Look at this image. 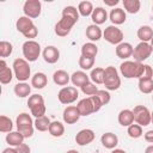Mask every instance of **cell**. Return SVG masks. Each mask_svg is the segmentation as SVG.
Returning <instances> with one entry per match:
<instances>
[{
  "instance_id": "obj_1",
  "label": "cell",
  "mask_w": 153,
  "mask_h": 153,
  "mask_svg": "<svg viewBox=\"0 0 153 153\" xmlns=\"http://www.w3.org/2000/svg\"><path fill=\"white\" fill-rule=\"evenodd\" d=\"M79 12L74 6H66L62 10L61 19L55 24V33L60 37L69 35L72 27L79 20Z\"/></svg>"
},
{
  "instance_id": "obj_2",
  "label": "cell",
  "mask_w": 153,
  "mask_h": 153,
  "mask_svg": "<svg viewBox=\"0 0 153 153\" xmlns=\"http://www.w3.org/2000/svg\"><path fill=\"white\" fill-rule=\"evenodd\" d=\"M121 74L127 79H140L145 73V65L136 61H124L120 66Z\"/></svg>"
},
{
  "instance_id": "obj_3",
  "label": "cell",
  "mask_w": 153,
  "mask_h": 153,
  "mask_svg": "<svg viewBox=\"0 0 153 153\" xmlns=\"http://www.w3.org/2000/svg\"><path fill=\"white\" fill-rule=\"evenodd\" d=\"M16 29L20 33H23L24 37L30 38V39L31 38H36L37 35H38V30L35 26L32 19H30L26 16H22V17H19L17 19V22H16Z\"/></svg>"
},
{
  "instance_id": "obj_4",
  "label": "cell",
  "mask_w": 153,
  "mask_h": 153,
  "mask_svg": "<svg viewBox=\"0 0 153 153\" xmlns=\"http://www.w3.org/2000/svg\"><path fill=\"white\" fill-rule=\"evenodd\" d=\"M16 124H17V130L23 134V136L25 139L31 137L33 135V128H35V123L32 122V118L29 114L26 112H22L17 116L16 120Z\"/></svg>"
},
{
  "instance_id": "obj_5",
  "label": "cell",
  "mask_w": 153,
  "mask_h": 153,
  "mask_svg": "<svg viewBox=\"0 0 153 153\" xmlns=\"http://www.w3.org/2000/svg\"><path fill=\"white\" fill-rule=\"evenodd\" d=\"M13 73L19 82H25L31 76V68L25 59H16L13 61Z\"/></svg>"
},
{
  "instance_id": "obj_6",
  "label": "cell",
  "mask_w": 153,
  "mask_h": 153,
  "mask_svg": "<svg viewBox=\"0 0 153 153\" xmlns=\"http://www.w3.org/2000/svg\"><path fill=\"white\" fill-rule=\"evenodd\" d=\"M104 86L108 91H116L121 86V78L114 66L104 68Z\"/></svg>"
},
{
  "instance_id": "obj_7",
  "label": "cell",
  "mask_w": 153,
  "mask_h": 153,
  "mask_svg": "<svg viewBox=\"0 0 153 153\" xmlns=\"http://www.w3.org/2000/svg\"><path fill=\"white\" fill-rule=\"evenodd\" d=\"M27 106L31 111V115L35 116L36 118L45 116L47 108H45V104H44V99L41 94H37V93L31 94L27 99Z\"/></svg>"
},
{
  "instance_id": "obj_8",
  "label": "cell",
  "mask_w": 153,
  "mask_h": 153,
  "mask_svg": "<svg viewBox=\"0 0 153 153\" xmlns=\"http://www.w3.org/2000/svg\"><path fill=\"white\" fill-rule=\"evenodd\" d=\"M22 49H23V55L27 62H35L39 57L41 45L38 42L33 39H27L26 42H24Z\"/></svg>"
},
{
  "instance_id": "obj_9",
  "label": "cell",
  "mask_w": 153,
  "mask_h": 153,
  "mask_svg": "<svg viewBox=\"0 0 153 153\" xmlns=\"http://www.w3.org/2000/svg\"><path fill=\"white\" fill-rule=\"evenodd\" d=\"M103 37L106 42H109L110 44H116L118 45L120 43H122L123 41V32L121 29H118L115 25H109L105 27V30L103 31Z\"/></svg>"
},
{
  "instance_id": "obj_10",
  "label": "cell",
  "mask_w": 153,
  "mask_h": 153,
  "mask_svg": "<svg viewBox=\"0 0 153 153\" xmlns=\"http://www.w3.org/2000/svg\"><path fill=\"white\" fill-rule=\"evenodd\" d=\"M78 97L79 92L74 86H65L57 93V98L61 104H72L78 99Z\"/></svg>"
},
{
  "instance_id": "obj_11",
  "label": "cell",
  "mask_w": 153,
  "mask_h": 153,
  "mask_svg": "<svg viewBox=\"0 0 153 153\" xmlns=\"http://www.w3.org/2000/svg\"><path fill=\"white\" fill-rule=\"evenodd\" d=\"M133 115L134 122H136L141 127H146L151 123V111L143 105H136L133 109Z\"/></svg>"
},
{
  "instance_id": "obj_12",
  "label": "cell",
  "mask_w": 153,
  "mask_h": 153,
  "mask_svg": "<svg viewBox=\"0 0 153 153\" xmlns=\"http://www.w3.org/2000/svg\"><path fill=\"white\" fill-rule=\"evenodd\" d=\"M42 4L39 0H26L23 5V12L24 16L29 17L30 19L38 18L41 14Z\"/></svg>"
},
{
  "instance_id": "obj_13",
  "label": "cell",
  "mask_w": 153,
  "mask_h": 153,
  "mask_svg": "<svg viewBox=\"0 0 153 153\" xmlns=\"http://www.w3.org/2000/svg\"><path fill=\"white\" fill-rule=\"evenodd\" d=\"M151 54H152V48H151L149 43H147V42H140L134 48L133 57H134V61L142 63L145 60H147L151 56Z\"/></svg>"
},
{
  "instance_id": "obj_14",
  "label": "cell",
  "mask_w": 153,
  "mask_h": 153,
  "mask_svg": "<svg viewBox=\"0 0 153 153\" xmlns=\"http://www.w3.org/2000/svg\"><path fill=\"white\" fill-rule=\"evenodd\" d=\"M96 137V134L92 129H81L80 131L76 133L75 135V142L79 146H87L90 145Z\"/></svg>"
},
{
  "instance_id": "obj_15",
  "label": "cell",
  "mask_w": 153,
  "mask_h": 153,
  "mask_svg": "<svg viewBox=\"0 0 153 153\" xmlns=\"http://www.w3.org/2000/svg\"><path fill=\"white\" fill-rule=\"evenodd\" d=\"M76 108L80 112V116H88V115L96 112V108H94V104H93V100L91 97L79 100V103L76 104Z\"/></svg>"
},
{
  "instance_id": "obj_16",
  "label": "cell",
  "mask_w": 153,
  "mask_h": 153,
  "mask_svg": "<svg viewBox=\"0 0 153 153\" xmlns=\"http://www.w3.org/2000/svg\"><path fill=\"white\" fill-rule=\"evenodd\" d=\"M62 118L65 121V123L67 124H74L79 121L80 118V112L78 110L76 106L74 105H69L67 106L65 110H63V114H62Z\"/></svg>"
},
{
  "instance_id": "obj_17",
  "label": "cell",
  "mask_w": 153,
  "mask_h": 153,
  "mask_svg": "<svg viewBox=\"0 0 153 153\" xmlns=\"http://www.w3.org/2000/svg\"><path fill=\"white\" fill-rule=\"evenodd\" d=\"M42 55H43L44 61H45L47 63H50V65L56 63V62L59 61V59H60V51H59V49H57L56 47H54V45H48V47H45V48L43 49Z\"/></svg>"
},
{
  "instance_id": "obj_18",
  "label": "cell",
  "mask_w": 153,
  "mask_h": 153,
  "mask_svg": "<svg viewBox=\"0 0 153 153\" xmlns=\"http://www.w3.org/2000/svg\"><path fill=\"white\" fill-rule=\"evenodd\" d=\"M12 79H13V72L7 66L5 60L2 59L0 61V82L2 85H7V84H10L12 81Z\"/></svg>"
},
{
  "instance_id": "obj_19",
  "label": "cell",
  "mask_w": 153,
  "mask_h": 153,
  "mask_svg": "<svg viewBox=\"0 0 153 153\" xmlns=\"http://www.w3.org/2000/svg\"><path fill=\"white\" fill-rule=\"evenodd\" d=\"M109 19L111 20V23L116 26V25H121L126 22L127 19V14H126V11L123 8H112L109 13Z\"/></svg>"
},
{
  "instance_id": "obj_20",
  "label": "cell",
  "mask_w": 153,
  "mask_h": 153,
  "mask_svg": "<svg viewBox=\"0 0 153 153\" xmlns=\"http://www.w3.org/2000/svg\"><path fill=\"white\" fill-rule=\"evenodd\" d=\"M115 51H116L117 57L126 60V59L133 56L134 48H133V45H131L130 43H128V42H122V43H120V44L116 47V50H115Z\"/></svg>"
},
{
  "instance_id": "obj_21",
  "label": "cell",
  "mask_w": 153,
  "mask_h": 153,
  "mask_svg": "<svg viewBox=\"0 0 153 153\" xmlns=\"http://www.w3.org/2000/svg\"><path fill=\"white\" fill-rule=\"evenodd\" d=\"M102 145L108 149H115V147L118 143V137L114 133H104L100 137Z\"/></svg>"
},
{
  "instance_id": "obj_22",
  "label": "cell",
  "mask_w": 153,
  "mask_h": 153,
  "mask_svg": "<svg viewBox=\"0 0 153 153\" xmlns=\"http://www.w3.org/2000/svg\"><path fill=\"white\" fill-rule=\"evenodd\" d=\"M53 81L59 86H66L71 81V75L63 69H57L53 74Z\"/></svg>"
},
{
  "instance_id": "obj_23",
  "label": "cell",
  "mask_w": 153,
  "mask_h": 153,
  "mask_svg": "<svg viewBox=\"0 0 153 153\" xmlns=\"http://www.w3.org/2000/svg\"><path fill=\"white\" fill-rule=\"evenodd\" d=\"M139 90L145 94L153 93V76H141L139 79Z\"/></svg>"
},
{
  "instance_id": "obj_24",
  "label": "cell",
  "mask_w": 153,
  "mask_h": 153,
  "mask_svg": "<svg viewBox=\"0 0 153 153\" xmlns=\"http://www.w3.org/2000/svg\"><path fill=\"white\" fill-rule=\"evenodd\" d=\"M103 36V31L102 29L96 25V24H91L86 27V37L91 41V42H96V41H99Z\"/></svg>"
},
{
  "instance_id": "obj_25",
  "label": "cell",
  "mask_w": 153,
  "mask_h": 153,
  "mask_svg": "<svg viewBox=\"0 0 153 153\" xmlns=\"http://www.w3.org/2000/svg\"><path fill=\"white\" fill-rule=\"evenodd\" d=\"M71 81H72L73 86L81 87L82 85H85L86 82L90 81V76L85 72H82V71H76V72H74L71 75Z\"/></svg>"
},
{
  "instance_id": "obj_26",
  "label": "cell",
  "mask_w": 153,
  "mask_h": 153,
  "mask_svg": "<svg viewBox=\"0 0 153 153\" xmlns=\"http://www.w3.org/2000/svg\"><path fill=\"white\" fill-rule=\"evenodd\" d=\"M48 84V78L44 73L42 72H38V73H35L32 76H31V86L37 88V90H41L43 87H45Z\"/></svg>"
},
{
  "instance_id": "obj_27",
  "label": "cell",
  "mask_w": 153,
  "mask_h": 153,
  "mask_svg": "<svg viewBox=\"0 0 153 153\" xmlns=\"http://www.w3.org/2000/svg\"><path fill=\"white\" fill-rule=\"evenodd\" d=\"M118 123L123 127H129L130 124H133L134 123L133 110H129V109L121 110L118 114Z\"/></svg>"
},
{
  "instance_id": "obj_28",
  "label": "cell",
  "mask_w": 153,
  "mask_h": 153,
  "mask_svg": "<svg viewBox=\"0 0 153 153\" xmlns=\"http://www.w3.org/2000/svg\"><path fill=\"white\" fill-rule=\"evenodd\" d=\"M91 19L93 22V24L96 25H100L103 23H105V20L108 19V12L105 8L103 7H96L93 10V13L91 16Z\"/></svg>"
},
{
  "instance_id": "obj_29",
  "label": "cell",
  "mask_w": 153,
  "mask_h": 153,
  "mask_svg": "<svg viewBox=\"0 0 153 153\" xmlns=\"http://www.w3.org/2000/svg\"><path fill=\"white\" fill-rule=\"evenodd\" d=\"M137 38L141 41V42H151V39L153 38V29L148 25H142L137 29Z\"/></svg>"
},
{
  "instance_id": "obj_30",
  "label": "cell",
  "mask_w": 153,
  "mask_h": 153,
  "mask_svg": "<svg viewBox=\"0 0 153 153\" xmlns=\"http://www.w3.org/2000/svg\"><path fill=\"white\" fill-rule=\"evenodd\" d=\"M24 139L25 137L23 136V134H20L18 130L17 131H11L6 135V142L10 146H13V147H18L22 143H24Z\"/></svg>"
},
{
  "instance_id": "obj_31",
  "label": "cell",
  "mask_w": 153,
  "mask_h": 153,
  "mask_svg": "<svg viewBox=\"0 0 153 153\" xmlns=\"http://www.w3.org/2000/svg\"><path fill=\"white\" fill-rule=\"evenodd\" d=\"M97 54H98V47L93 42H88V43L82 44V47H81V55L82 56L94 59Z\"/></svg>"
},
{
  "instance_id": "obj_32",
  "label": "cell",
  "mask_w": 153,
  "mask_h": 153,
  "mask_svg": "<svg viewBox=\"0 0 153 153\" xmlns=\"http://www.w3.org/2000/svg\"><path fill=\"white\" fill-rule=\"evenodd\" d=\"M14 93L19 98L29 97V94L31 93V86L26 82H18L14 85Z\"/></svg>"
},
{
  "instance_id": "obj_33",
  "label": "cell",
  "mask_w": 153,
  "mask_h": 153,
  "mask_svg": "<svg viewBox=\"0 0 153 153\" xmlns=\"http://www.w3.org/2000/svg\"><path fill=\"white\" fill-rule=\"evenodd\" d=\"M93 5L91 1H80L79 5H78V12L80 16L82 17H88V16H92L93 13Z\"/></svg>"
},
{
  "instance_id": "obj_34",
  "label": "cell",
  "mask_w": 153,
  "mask_h": 153,
  "mask_svg": "<svg viewBox=\"0 0 153 153\" xmlns=\"http://www.w3.org/2000/svg\"><path fill=\"white\" fill-rule=\"evenodd\" d=\"M48 131L54 137H61L65 134V126L59 121H54V122L50 123V127H49Z\"/></svg>"
},
{
  "instance_id": "obj_35",
  "label": "cell",
  "mask_w": 153,
  "mask_h": 153,
  "mask_svg": "<svg viewBox=\"0 0 153 153\" xmlns=\"http://www.w3.org/2000/svg\"><path fill=\"white\" fill-rule=\"evenodd\" d=\"M123 6L128 13L135 14L140 11L141 2H140V0H123Z\"/></svg>"
},
{
  "instance_id": "obj_36",
  "label": "cell",
  "mask_w": 153,
  "mask_h": 153,
  "mask_svg": "<svg viewBox=\"0 0 153 153\" xmlns=\"http://www.w3.org/2000/svg\"><path fill=\"white\" fill-rule=\"evenodd\" d=\"M90 79L97 84V85H100V84H104V68L102 67H96L91 71V74H90Z\"/></svg>"
},
{
  "instance_id": "obj_37",
  "label": "cell",
  "mask_w": 153,
  "mask_h": 153,
  "mask_svg": "<svg viewBox=\"0 0 153 153\" xmlns=\"http://www.w3.org/2000/svg\"><path fill=\"white\" fill-rule=\"evenodd\" d=\"M35 128L38 130V131H47L49 130V127H50V120L49 117L47 116H42V117H38L35 120Z\"/></svg>"
},
{
  "instance_id": "obj_38",
  "label": "cell",
  "mask_w": 153,
  "mask_h": 153,
  "mask_svg": "<svg viewBox=\"0 0 153 153\" xmlns=\"http://www.w3.org/2000/svg\"><path fill=\"white\" fill-rule=\"evenodd\" d=\"M13 128L12 120L5 115L0 116V131L1 133H11Z\"/></svg>"
},
{
  "instance_id": "obj_39",
  "label": "cell",
  "mask_w": 153,
  "mask_h": 153,
  "mask_svg": "<svg viewBox=\"0 0 153 153\" xmlns=\"http://www.w3.org/2000/svg\"><path fill=\"white\" fill-rule=\"evenodd\" d=\"M79 67L82 69V71H88V69H92V67L94 66V59H91V57H86V56H80L79 57Z\"/></svg>"
},
{
  "instance_id": "obj_40",
  "label": "cell",
  "mask_w": 153,
  "mask_h": 153,
  "mask_svg": "<svg viewBox=\"0 0 153 153\" xmlns=\"http://www.w3.org/2000/svg\"><path fill=\"white\" fill-rule=\"evenodd\" d=\"M13 51V45L12 43L7 41H1L0 42V56L1 57H8Z\"/></svg>"
},
{
  "instance_id": "obj_41",
  "label": "cell",
  "mask_w": 153,
  "mask_h": 153,
  "mask_svg": "<svg viewBox=\"0 0 153 153\" xmlns=\"http://www.w3.org/2000/svg\"><path fill=\"white\" fill-rule=\"evenodd\" d=\"M127 133H128V135H129V137H131V139H139L141 135H142V127L140 126V124H130L129 127H128V130H127Z\"/></svg>"
},
{
  "instance_id": "obj_42",
  "label": "cell",
  "mask_w": 153,
  "mask_h": 153,
  "mask_svg": "<svg viewBox=\"0 0 153 153\" xmlns=\"http://www.w3.org/2000/svg\"><path fill=\"white\" fill-rule=\"evenodd\" d=\"M81 92L84 93V94H86V96H94L97 92H98V87L93 84V82H91V81H88V82H86L85 85H82L81 87Z\"/></svg>"
},
{
  "instance_id": "obj_43",
  "label": "cell",
  "mask_w": 153,
  "mask_h": 153,
  "mask_svg": "<svg viewBox=\"0 0 153 153\" xmlns=\"http://www.w3.org/2000/svg\"><path fill=\"white\" fill-rule=\"evenodd\" d=\"M96 96L100 99V102H102L103 105H106L110 102V99H111V96H110L109 91H106V90H98V92L96 93Z\"/></svg>"
},
{
  "instance_id": "obj_44",
  "label": "cell",
  "mask_w": 153,
  "mask_h": 153,
  "mask_svg": "<svg viewBox=\"0 0 153 153\" xmlns=\"http://www.w3.org/2000/svg\"><path fill=\"white\" fill-rule=\"evenodd\" d=\"M16 149H17V153H31V148L26 143H22L20 146L16 147Z\"/></svg>"
},
{
  "instance_id": "obj_45",
  "label": "cell",
  "mask_w": 153,
  "mask_h": 153,
  "mask_svg": "<svg viewBox=\"0 0 153 153\" xmlns=\"http://www.w3.org/2000/svg\"><path fill=\"white\" fill-rule=\"evenodd\" d=\"M145 140L149 143H153V130H148L145 133Z\"/></svg>"
},
{
  "instance_id": "obj_46",
  "label": "cell",
  "mask_w": 153,
  "mask_h": 153,
  "mask_svg": "<svg viewBox=\"0 0 153 153\" xmlns=\"http://www.w3.org/2000/svg\"><path fill=\"white\" fill-rule=\"evenodd\" d=\"M2 153H17V149L16 148H12V147H7L2 151Z\"/></svg>"
},
{
  "instance_id": "obj_47",
  "label": "cell",
  "mask_w": 153,
  "mask_h": 153,
  "mask_svg": "<svg viewBox=\"0 0 153 153\" xmlns=\"http://www.w3.org/2000/svg\"><path fill=\"white\" fill-rule=\"evenodd\" d=\"M104 4H105L106 6H115V5L118 4V0H114V1H105V0H104Z\"/></svg>"
},
{
  "instance_id": "obj_48",
  "label": "cell",
  "mask_w": 153,
  "mask_h": 153,
  "mask_svg": "<svg viewBox=\"0 0 153 153\" xmlns=\"http://www.w3.org/2000/svg\"><path fill=\"white\" fill-rule=\"evenodd\" d=\"M145 153H153V145H149L148 147H146Z\"/></svg>"
},
{
  "instance_id": "obj_49",
  "label": "cell",
  "mask_w": 153,
  "mask_h": 153,
  "mask_svg": "<svg viewBox=\"0 0 153 153\" xmlns=\"http://www.w3.org/2000/svg\"><path fill=\"white\" fill-rule=\"evenodd\" d=\"M111 153H127V152H126L124 149H121V148H115Z\"/></svg>"
},
{
  "instance_id": "obj_50",
  "label": "cell",
  "mask_w": 153,
  "mask_h": 153,
  "mask_svg": "<svg viewBox=\"0 0 153 153\" xmlns=\"http://www.w3.org/2000/svg\"><path fill=\"white\" fill-rule=\"evenodd\" d=\"M66 153H79L78 151H75V149H69V151H67Z\"/></svg>"
},
{
  "instance_id": "obj_51",
  "label": "cell",
  "mask_w": 153,
  "mask_h": 153,
  "mask_svg": "<svg viewBox=\"0 0 153 153\" xmlns=\"http://www.w3.org/2000/svg\"><path fill=\"white\" fill-rule=\"evenodd\" d=\"M149 45H151V48H152V53H153V38L151 39V43H149Z\"/></svg>"
},
{
  "instance_id": "obj_52",
  "label": "cell",
  "mask_w": 153,
  "mask_h": 153,
  "mask_svg": "<svg viewBox=\"0 0 153 153\" xmlns=\"http://www.w3.org/2000/svg\"><path fill=\"white\" fill-rule=\"evenodd\" d=\"M151 123H153V111L151 112Z\"/></svg>"
},
{
  "instance_id": "obj_53",
  "label": "cell",
  "mask_w": 153,
  "mask_h": 153,
  "mask_svg": "<svg viewBox=\"0 0 153 153\" xmlns=\"http://www.w3.org/2000/svg\"><path fill=\"white\" fill-rule=\"evenodd\" d=\"M152 100H153V93H152Z\"/></svg>"
},
{
  "instance_id": "obj_54",
  "label": "cell",
  "mask_w": 153,
  "mask_h": 153,
  "mask_svg": "<svg viewBox=\"0 0 153 153\" xmlns=\"http://www.w3.org/2000/svg\"><path fill=\"white\" fill-rule=\"evenodd\" d=\"M152 12H153V6H152Z\"/></svg>"
}]
</instances>
